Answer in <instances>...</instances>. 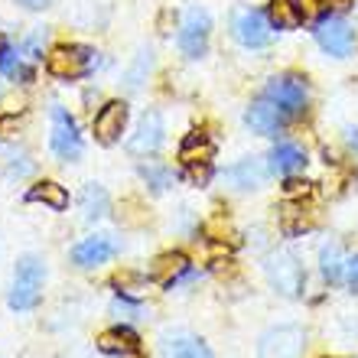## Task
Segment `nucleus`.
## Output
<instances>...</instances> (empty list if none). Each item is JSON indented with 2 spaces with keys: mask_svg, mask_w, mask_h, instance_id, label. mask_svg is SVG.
<instances>
[{
  "mask_svg": "<svg viewBox=\"0 0 358 358\" xmlns=\"http://www.w3.org/2000/svg\"><path fill=\"white\" fill-rule=\"evenodd\" d=\"M43 290V261L39 257H23L13 273V290H10V306L13 310H33Z\"/></svg>",
  "mask_w": 358,
  "mask_h": 358,
  "instance_id": "obj_1",
  "label": "nucleus"
},
{
  "mask_svg": "<svg viewBox=\"0 0 358 358\" xmlns=\"http://www.w3.org/2000/svg\"><path fill=\"white\" fill-rule=\"evenodd\" d=\"M267 280L283 293V296H300L303 283H306V273L296 251H277V255L267 257Z\"/></svg>",
  "mask_w": 358,
  "mask_h": 358,
  "instance_id": "obj_2",
  "label": "nucleus"
},
{
  "mask_svg": "<svg viewBox=\"0 0 358 358\" xmlns=\"http://www.w3.org/2000/svg\"><path fill=\"white\" fill-rule=\"evenodd\" d=\"M303 342H306V336L300 326H277L261 339L257 358H300Z\"/></svg>",
  "mask_w": 358,
  "mask_h": 358,
  "instance_id": "obj_3",
  "label": "nucleus"
},
{
  "mask_svg": "<svg viewBox=\"0 0 358 358\" xmlns=\"http://www.w3.org/2000/svg\"><path fill=\"white\" fill-rule=\"evenodd\" d=\"M264 98H271L283 114H300L306 108V101H310V88H306L303 78L283 76V78H273L271 85H267Z\"/></svg>",
  "mask_w": 358,
  "mask_h": 358,
  "instance_id": "obj_4",
  "label": "nucleus"
},
{
  "mask_svg": "<svg viewBox=\"0 0 358 358\" xmlns=\"http://www.w3.org/2000/svg\"><path fill=\"white\" fill-rule=\"evenodd\" d=\"M49 147H52V153H56L59 160H78L82 157L78 127L62 108H52V137H49Z\"/></svg>",
  "mask_w": 358,
  "mask_h": 358,
  "instance_id": "obj_5",
  "label": "nucleus"
},
{
  "mask_svg": "<svg viewBox=\"0 0 358 358\" xmlns=\"http://www.w3.org/2000/svg\"><path fill=\"white\" fill-rule=\"evenodd\" d=\"M46 69L56 78H82L92 69V52L85 46H56L46 56Z\"/></svg>",
  "mask_w": 358,
  "mask_h": 358,
  "instance_id": "obj_6",
  "label": "nucleus"
},
{
  "mask_svg": "<svg viewBox=\"0 0 358 358\" xmlns=\"http://www.w3.org/2000/svg\"><path fill=\"white\" fill-rule=\"evenodd\" d=\"M208 29H212V20H208L206 10H189L186 20H182V29H179V49L182 56L199 59L208 46Z\"/></svg>",
  "mask_w": 358,
  "mask_h": 358,
  "instance_id": "obj_7",
  "label": "nucleus"
},
{
  "mask_svg": "<svg viewBox=\"0 0 358 358\" xmlns=\"http://www.w3.org/2000/svg\"><path fill=\"white\" fill-rule=\"evenodd\" d=\"M231 29H235V36L241 46L261 49L271 43V20H267L261 10H238Z\"/></svg>",
  "mask_w": 358,
  "mask_h": 358,
  "instance_id": "obj_8",
  "label": "nucleus"
},
{
  "mask_svg": "<svg viewBox=\"0 0 358 358\" xmlns=\"http://www.w3.org/2000/svg\"><path fill=\"white\" fill-rule=\"evenodd\" d=\"M316 43L329 56H349L352 52V29L342 17H322L316 23Z\"/></svg>",
  "mask_w": 358,
  "mask_h": 358,
  "instance_id": "obj_9",
  "label": "nucleus"
},
{
  "mask_svg": "<svg viewBox=\"0 0 358 358\" xmlns=\"http://www.w3.org/2000/svg\"><path fill=\"white\" fill-rule=\"evenodd\" d=\"M245 121H248V127H251L255 134L273 137V134L283 131V121H287V114H283L280 108L271 101V98H261V101H255L251 108H248Z\"/></svg>",
  "mask_w": 358,
  "mask_h": 358,
  "instance_id": "obj_10",
  "label": "nucleus"
},
{
  "mask_svg": "<svg viewBox=\"0 0 358 358\" xmlns=\"http://www.w3.org/2000/svg\"><path fill=\"white\" fill-rule=\"evenodd\" d=\"M117 255V245H114L108 235H94L85 238L82 245L72 248V261L78 267H98V264H108L111 257Z\"/></svg>",
  "mask_w": 358,
  "mask_h": 358,
  "instance_id": "obj_11",
  "label": "nucleus"
},
{
  "mask_svg": "<svg viewBox=\"0 0 358 358\" xmlns=\"http://www.w3.org/2000/svg\"><path fill=\"white\" fill-rule=\"evenodd\" d=\"M124 124H127V104L124 101H108L94 117V137L101 143H114L121 137Z\"/></svg>",
  "mask_w": 358,
  "mask_h": 358,
  "instance_id": "obj_12",
  "label": "nucleus"
},
{
  "mask_svg": "<svg viewBox=\"0 0 358 358\" xmlns=\"http://www.w3.org/2000/svg\"><path fill=\"white\" fill-rule=\"evenodd\" d=\"M160 143H163V117L157 111L143 114V121H141V127H137V134L131 137V143H127V150L143 157V153H157Z\"/></svg>",
  "mask_w": 358,
  "mask_h": 358,
  "instance_id": "obj_13",
  "label": "nucleus"
},
{
  "mask_svg": "<svg viewBox=\"0 0 358 358\" xmlns=\"http://www.w3.org/2000/svg\"><path fill=\"white\" fill-rule=\"evenodd\" d=\"M225 179L235 189H257V186H264L267 166L261 160H255V157H248V160H241L238 166H231V170L225 173Z\"/></svg>",
  "mask_w": 358,
  "mask_h": 358,
  "instance_id": "obj_14",
  "label": "nucleus"
},
{
  "mask_svg": "<svg viewBox=\"0 0 358 358\" xmlns=\"http://www.w3.org/2000/svg\"><path fill=\"white\" fill-rule=\"evenodd\" d=\"M163 358H212V349L196 336H170L163 342Z\"/></svg>",
  "mask_w": 358,
  "mask_h": 358,
  "instance_id": "obj_15",
  "label": "nucleus"
},
{
  "mask_svg": "<svg viewBox=\"0 0 358 358\" xmlns=\"http://www.w3.org/2000/svg\"><path fill=\"white\" fill-rule=\"evenodd\" d=\"M303 163H306V153L296 143H277L271 150V170L280 176H293L296 170H303Z\"/></svg>",
  "mask_w": 358,
  "mask_h": 358,
  "instance_id": "obj_16",
  "label": "nucleus"
},
{
  "mask_svg": "<svg viewBox=\"0 0 358 358\" xmlns=\"http://www.w3.org/2000/svg\"><path fill=\"white\" fill-rule=\"evenodd\" d=\"M189 267L186 255H179V251H170V255H160V257H153V264H150V280L157 283H173L179 277V273Z\"/></svg>",
  "mask_w": 358,
  "mask_h": 358,
  "instance_id": "obj_17",
  "label": "nucleus"
},
{
  "mask_svg": "<svg viewBox=\"0 0 358 358\" xmlns=\"http://www.w3.org/2000/svg\"><path fill=\"white\" fill-rule=\"evenodd\" d=\"M212 153H215V147H212V141H208L202 131H192L186 141H182V147H179L182 163H208Z\"/></svg>",
  "mask_w": 358,
  "mask_h": 358,
  "instance_id": "obj_18",
  "label": "nucleus"
},
{
  "mask_svg": "<svg viewBox=\"0 0 358 358\" xmlns=\"http://www.w3.org/2000/svg\"><path fill=\"white\" fill-rule=\"evenodd\" d=\"M29 202H46L49 208H56V212H62V208H69V192L59 182H39V186H33L27 192Z\"/></svg>",
  "mask_w": 358,
  "mask_h": 358,
  "instance_id": "obj_19",
  "label": "nucleus"
},
{
  "mask_svg": "<svg viewBox=\"0 0 358 358\" xmlns=\"http://www.w3.org/2000/svg\"><path fill=\"white\" fill-rule=\"evenodd\" d=\"M98 349L101 352H121V355H127V352H137V336H134L131 329H111L104 332L101 339H98Z\"/></svg>",
  "mask_w": 358,
  "mask_h": 358,
  "instance_id": "obj_20",
  "label": "nucleus"
},
{
  "mask_svg": "<svg viewBox=\"0 0 358 358\" xmlns=\"http://www.w3.org/2000/svg\"><path fill=\"white\" fill-rule=\"evenodd\" d=\"M82 208H85V218L92 222V218H101L104 212H108V196H104L101 186H85V192H82Z\"/></svg>",
  "mask_w": 358,
  "mask_h": 358,
  "instance_id": "obj_21",
  "label": "nucleus"
},
{
  "mask_svg": "<svg viewBox=\"0 0 358 358\" xmlns=\"http://www.w3.org/2000/svg\"><path fill=\"white\" fill-rule=\"evenodd\" d=\"M342 248L339 245H326L320 251V271H322V277L326 280H339L342 277Z\"/></svg>",
  "mask_w": 358,
  "mask_h": 358,
  "instance_id": "obj_22",
  "label": "nucleus"
},
{
  "mask_svg": "<svg viewBox=\"0 0 358 358\" xmlns=\"http://www.w3.org/2000/svg\"><path fill=\"white\" fill-rule=\"evenodd\" d=\"M271 17H273V23H277V29L296 27V23H300V13H296V7H293L290 0H273Z\"/></svg>",
  "mask_w": 358,
  "mask_h": 358,
  "instance_id": "obj_23",
  "label": "nucleus"
},
{
  "mask_svg": "<svg viewBox=\"0 0 358 358\" xmlns=\"http://www.w3.org/2000/svg\"><path fill=\"white\" fill-rule=\"evenodd\" d=\"M143 179H150L153 189H166L170 186V170H163V166H153V163H147V166H141Z\"/></svg>",
  "mask_w": 358,
  "mask_h": 358,
  "instance_id": "obj_24",
  "label": "nucleus"
},
{
  "mask_svg": "<svg viewBox=\"0 0 358 358\" xmlns=\"http://www.w3.org/2000/svg\"><path fill=\"white\" fill-rule=\"evenodd\" d=\"M212 176V170H208V163H186V179L189 182H206V179Z\"/></svg>",
  "mask_w": 358,
  "mask_h": 358,
  "instance_id": "obj_25",
  "label": "nucleus"
},
{
  "mask_svg": "<svg viewBox=\"0 0 358 358\" xmlns=\"http://www.w3.org/2000/svg\"><path fill=\"white\" fill-rule=\"evenodd\" d=\"M293 7H296V13H300V20H310L316 17V10H320V0H290Z\"/></svg>",
  "mask_w": 358,
  "mask_h": 358,
  "instance_id": "obj_26",
  "label": "nucleus"
},
{
  "mask_svg": "<svg viewBox=\"0 0 358 358\" xmlns=\"http://www.w3.org/2000/svg\"><path fill=\"white\" fill-rule=\"evenodd\" d=\"M287 196H306V192H310V182H300V179H290V182H287Z\"/></svg>",
  "mask_w": 358,
  "mask_h": 358,
  "instance_id": "obj_27",
  "label": "nucleus"
},
{
  "mask_svg": "<svg viewBox=\"0 0 358 358\" xmlns=\"http://www.w3.org/2000/svg\"><path fill=\"white\" fill-rule=\"evenodd\" d=\"M345 277H349L352 290H358V257H352V261H345Z\"/></svg>",
  "mask_w": 358,
  "mask_h": 358,
  "instance_id": "obj_28",
  "label": "nucleus"
},
{
  "mask_svg": "<svg viewBox=\"0 0 358 358\" xmlns=\"http://www.w3.org/2000/svg\"><path fill=\"white\" fill-rule=\"evenodd\" d=\"M345 141H349V147H355V150H358V131H355V127H349V131H345Z\"/></svg>",
  "mask_w": 358,
  "mask_h": 358,
  "instance_id": "obj_29",
  "label": "nucleus"
},
{
  "mask_svg": "<svg viewBox=\"0 0 358 358\" xmlns=\"http://www.w3.org/2000/svg\"><path fill=\"white\" fill-rule=\"evenodd\" d=\"M23 7H29V10H39V7H46L49 0H20Z\"/></svg>",
  "mask_w": 358,
  "mask_h": 358,
  "instance_id": "obj_30",
  "label": "nucleus"
}]
</instances>
